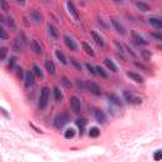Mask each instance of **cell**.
Segmentation results:
<instances>
[{
  "mask_svg": "<svg viewBox=\"0 0 162 162\" xmlns=\"http://www.w3.org/2000/svg\"><path fill=\"white\" fill-rule=\"evenodd\" d=\"M14 70H15V71H17V75H18V77H23V75H24V72H23V68H22V67H19V66H15L14 67Z\"/></svg>",
  "mask_w": 162,
  "mask_h": 162,
  "instance_id": "obj_36",
  "label": "cell"
},
{
  "mask_svg": "<svg viewBox=\"0 0 162 162\" xmlns=\"http://www.w3.org/2000/svg\"><path fill=\"white\" fill-rule=\"evenodd\" d=\"M7 53H8V48H7V47H0V61L5 60V57H7Z\"/></svg>",
  "mask_w": 162,
  "mask_h": 162,
  "instance_id": "obj_32",
  "label": "cell"
},
{
  "mask_svg": "<svg viewBox=\"0 0 162 162\" xmlns=\"http://www.w3.org/2000/svg\"><path fill=\"white\" fill-rule=\"evenodd\" d=\"M32 50L34 51L36 55H42V53H43V48H42V46H41V43L37 41V39L32 41Z\"/></svg>",
  "mask_w": 162,
  "mask_h": 162,
  "instance_id": "obj_14",
  "label": "cell"
},
{
  "mask_svg": "<svg viewBox=\"0 0 162 162\" xmlns=\"http://www.w3.org/2000/svg\"><path fill=\"white\" fill-rule=\"evenodd\" d=\"M126 48H127V51L129 52V55H132V56H136V53H134V52H133V51H132V50H131V48H129L128 46H126Z\"/></svg>",
  "mask_w": 162,
  "mask_h": 162,
  "instance_id": "obj_47",
  "label": "cell"
},
{
  "mask_svg": "<svg viewBox=\"0 0 162 162\" xmlns=\"http://www.w3.org/2000/svg\"><path fill=\"white\" fill-rule=\"evenodd\" d=\"M47 33H48V37H50L52 41H57L58 37H60V33H58V30H57L52 24H48V25H47Z\"/></svg>",
  "mask_w": 162,
  "mask_h": 162,
  "instance_id": "obj_8",
  "label": "cell"
},
{
  "mask_svg": "<svg viewBox=\"0 0 162 162\" xmlns=\"http://www.w3.org/2000/svg\"><path fill=\"white\" fill-rule=\"evenodd\" d=\"M32 74H33L36 77H39V79L43 77V71L41 70L38 65H33V66H32Z\"/></svg>",
  "mask_w": 162,
  "mask_h": 162,
  "instance_id": "obj_17",
  "label": "cell"
},
{
  "mask_svg": "<svg viewBox=\"0 0 162 162\" xmlns=\"http://www.w3.org/2000/svg\"><path fill=\"white\" fill-rule=\"evenodd\" d=\"M142 56L146 58V60H148V58L151 57V53H149L147 50H142Z\"/></svg>",
  "mask_w": 162,
  "mask_h": 162,
  "instance_id": "obj_41",
  "label": "cell"
},
{
  "mask_svg": "<svg viewBox=\"0 0 162 162\" xmlns=\"http://www.w3.org/2000/svg\"><path fill=\"white\" fill-rule=\"evenodd\" d=\"M110 22H111V24H113V27H114V29L118 32V33L119 34H122V36H124L127 33V30H126V28H124V27L122 25V23L119 20H117L115 18H111L110 19Z\"/></svg>",
  "mask_w": 162,
  "mask_h": 162,
  "instance_id": "obj_7",
  "label": "cell"
},
{
  "mask_svg": "<svg viewBox=\"0 0 162 162\" xmlns=\"http://www.w3.org/2000/svg\"><path fill=\"white\" fill-rule=\"evenodd\" d=\"M161 158H162V151H161V149L156 151V153H155V156H153V160H155V161H161Z\"/></svg>",
  "mask_w": 162,
  "mask_h": 162,
  "instance_id": "obj_35",
  "label": "cell"
},
{
  "mask_svg": "<svg viewBox=\"0 0 162 162\" xmlns=\"http://www.w3.org/2000/svg\"><path fill=\"white\" fill-rule=\"evenodd\" d=\"M61 80H62V84H63V86H65V88H71V86H72V84H71V81H70L66 76H62L61 77Z\"/></svg>",
  "mask_w": 162,
  "mask_h": 162,
  "instance_id": "obj_33",
  "label": "cell"
},
{
  "mask_svg": "<svg viewBox=\"0 0 162 162\" xmlns=\"http://www.w3.org/2000/svg\"><path fill=\"white\" fill-rule=\"evenodd\" d=\"M9 68H12V70H14V67H15V57H10V60H9Z\"/></svg>",
  "mask_w": 162,
  "mask_h": 162,
  "instance_id": "obj_38",
  "label": "cell"
},
{
  "mask_svg": "<svg viewBox=\"0 0 162 162\" xmlns=\"http://www.w3.org/2000/svg\"><path fill=\"white\" fill-rule=\"evenodd\" d=\"M86 67H88V70H89V72L90 74H93V75H96V71H95V67L93 66L91 63H86Z\"/></svg>",
  "mask_w": 162,
  "mask_h": 162,
  "instance_id": "obj_37",
  "label": "cell"
},
{
  "mask_svg": "<svg viewBox=\"0 0 162 162\" xmlns=\"http://www.w3.org/2000/svg\"><path fill=\"white\" fill-rule=\"evenodd\" d=\"M93 114H94V117H95V119L98 120V123H100V124H104L105 122H106V115H105V113L104 111H101L100 109H93Z\"/></svg>",
  "mask_w": 162,
  "mask_h": 162,
  "instance_id": "obj_6",
  "label": "cell"
},
{
  "mask_svg": "<svg viewBox=\"0 0 162 162\" xmlns=\"http://www.w3.org/2000/svg\"><path fill=\"white\" fill-rule=\"evenodd\" d=\"M151 36H152L153 38H156V39H157V41H161V39H162V36H161L160 33H152V34H151Z\"/></svg>",
  "mask_w": 162,
  "mask_h": 162,
  "instance_id": "obj_43",
  "label": "cell"
},
{
  "mask_svg": "<svg viewBox=\"0 0 162 162\" xmlns=\"http://www.w3.org/2000/svg\"><path fill=\"white\" fill-rule=\"evenodd\" d=\"M89 136L91 137V138H98L99 136H100V131H99V128L98 127H93L89 131Z\"/></svg>",
  "mask_w": 162,
  "mask_h": 162,
  "instance_id": "obj_26",
  "label": "cell"
},
{
  "mask_svg": "<svg viewBox=\"0 0 162 162\" xmlns=\"http://www.w3.org/2000/svg\"><path fill=\"white\" fill-rule=\"evenodd\" d=\"M30 18L33 19L36 23H41L42 22V15H41V13L38 12V10H32L30 12Z\"/></svg>",
  "mask_w": 162,
  "mask_h": 162,
  "instance_id": "obj_19",
  "label": "cell"
},
{
  "mask_svg": "<svg viewBox=\"0 0 162 162\" xmlns=\"http://www.w3.org/2000/svg\"><path fill=\"white\" fill-rule=\"evenodd\" d=\"M108 99L110 100V103H111V104L117 105L118 108H122V101H120V99L118 98L117 95H114V94H111V95H108Z\"/></svg>",
  "mask_w": 162,
  "mask_h": 162,
  "instance_id": "obj_18",
  "label": "cell"
},
{
  "mask_svg": "<svg viewBox=\"0 0 162 162\" xmlns=\"http://www.w3.org/2000/svg\"><path fill=\"white\" fill-rule=\"evenodd\" d=\"M45 65H46V70H47V71H48V72H50L51 75H53V74H55V72H56V67H55V63H53L52 61H50V60H47Z\"/></svg>",
  "mask_w": 162,
  "mask_h": 162,
  "instance_id": "obj_23",
  "label": "cell"
},
{
  "mask_svg": "<svg viewBox=\"0 0 162 162\" xmlns=\"http://www.w3.org/2000/svg\"><path fill=\"white\" fill-rule=\"evenodd\" d=\"M17 3L20 4V5H24V1H20V0H17Z\"/></svg>",
  "mask_w": 162,
  "mask_h": 162,
  "instance_id": "obj_48",
  "label": "cell"
},
{
  "mask_svg": "<svg viewBox=\"0 0 162 162\" xmlns=\"http://www.w3.org/2000/svg\"><path fill=\"white\" fill-rule=\"evenodd\" d=\"M123 96H124V99H126V101H128L129 104H137L138 105V104H141V103H142L141 98H138V96L131 94L129 91H124Z\"/></svg>",
  "mask_w": 162,
  "mask_h": 162,
  "instance_id": "obj_4",
  "label": "cell"
},
{
  "mask_svg": "<svg viewBox=\"0 0 162 162\" xmlns=\"http://www.w3.org/2000/svg\"><path fill=\"white\" fill-rule=\"evenodd\" d=\"M91 37H93V38H94V41L96 42V45H98V46H104L105 45V43H104V39H103L101 38V37L98 34V33H96V32H91Z\"/></svg>",
  "mask_w": 162,
  "mask_h": 162,
  "instance_id": "obj_22",
  "label": "cell"
},
{
  "mask_svg": "<svg viewBox=\"0 0 162 162\" xmlns=\"http://www.w3.org/2000/svg\"><path fill=\"white\" fill-rule=\"evenodd\" d=\"M53 94H55V98H56V100L57 101H62V99H63V95H62V93H61V90H60V88H56L53 89Z\"/></svg>",
  "mask_w": 162,
  "mask_h": 162,
  "instance_id": "obj_29",
  "label": "cell"
},
{
  "mask_svg": "<svg viewBox=\"0 0 162 162\" xmlns=\"http://www.w3.org/2000/svg\"><path fill=\"white\" fill-rule=\"evenodd\" d=\"M0 113H1V114L5 117V118H9V114H8V113H7V110H5V109H3V108L1 106H0Z\"/></svg>",
  "mask_w": 162,
  "mask_h": 162,
  "instance_id": "obj_45",
  "label": "cell"
},
{
  "mask_svg": "<svg viewBox=\"0 0 162 162\" xmlns=\"http://www.w3.org/2000/svg\"><path fill=\"white\" fill-rule=\"evenodd\" d=\"M114 45H115V47L118 48V52H122V53L124 52V51H123V46H122V45H120V43L118 42V41H114Z\"/></svg>",
  "mask_w": 162,
  "mask_h": 162,
  "instance_id": "obj_40",
  "label": "cell"
},
{
  "mask_svg": "<svg viewBox=\"0 0 162 162\" xmlns=\"http://www.w3.org/2000/svg\"><path fill=\"white\" fill-rule=\"evenodd\" d=\"M14 50L17 51V52H20V51H23V48H24V41L22 39V38H15V41H14Z\"/></svg>",
  "mask_w": 162,
  "mask_h": 162,
  "instance_id": "obj_15",
  "label": "cell"
},
{
  "mask_svg": "<svg viewBox=\"0 0 162 162\" xmlns=\"http://www.w3.org/2000/svg\"><path fill=\"white\" fill-rule=\"evenodd\" d=\"M75 134H76V132H75V129L74 128H68L66 132H65V138L66 139H72L74 137H75Z\"/></svg>",
  "mask_w": 162,
  "mask_h": 162,
  "instance_id": "obj_28",
  "label": "cell"
},
{
  "mask_svg": "<svg viewBox=\"0 0 162 162\" xmlns=\"http://www.w3.org/2000/svg\"><path fill=\"white\" fill-rule=\"evenodd\" d=\"M29 126H30V127H32V128H33V129H34V131H36V132H37V133H42V131H41V129H39V128H37V127H36V126H33V124H32V123H30V124H29Z\"/></svg>",
  "mask_w": 162,
  "mask_h": 162,
  "instance_id": "obj_46",
  "label": "cell"
},
{
  "mask_svg": "<svg viewBox=\"0 0 162 162\" xmlns=\"http://www.w3.org/2000/svg\"><path fill=\"white\" fill-rule=\"evenodd\" d=\"M53 122H55V127L56 128H62V127L66 126V124L70 123V115L67 114V113H61V114L56 115Z\"/></svg>",
  "mask_w": 162,
  "mask_h": 162,
  "instance_id": "obj_1",
  "label": "cell"
},
{
  "mask_svg": "<svg viewBox=\"0 0 162 162\" xmlns=\"http://www.w3.org/2000/svg\"><path fill=\"white\" fill-rule=\"evenodd\" d=\"M4 22V18H3V15H0V23H3Z\"/></svg>",
  "mask_w": 162,
  "mask_h": 162,
  "instance_id": "obj_49",
  "label": "cell"
},
{
  "mask_svg": "<svg viewBox=\"0 0 162 162\" xmlns=\"http://www.w3.org/2000/svg\"><path fill=\"white\" fill-rule=\"evenodd\" d=\"M7 20H8V25H9V27H12L13 29H15V23H14V19L9 17V18H7Z\"/></svg>",
  "mask_w": 162,
  "mask_h": 162,
  "instance_id": "obj_39",
  "label": "cell"
},
{
  "mask_svg": "<svg viewBox=\"0 0 162 162\" xmlns=\"http://www.w3.org/2000/svg\"><path fill=\"white\" fill-rule=\"evenodd\" d=\"M0 7L3 8V10H8V7H7V3L4 0H0Z\"/></svg>",
  "mask_w": 162,
  "mask_h": 162,
  "instance_id": "obj_44",
  "label": "cell"
},
{
  "mask_svg": "<svg viewBox=\"0 0 162 162\" xmlns=\"http://www.w3.org/2000/svg\"><path fill=\"white\" fill-rule=\"evenodd\" d=\"M70 105H71V110L75 114H79L81 110V101L77 96H72V98L70 99Z\"/></svg>",
  "mask_w": 162,
  "mask_h": 162,
  "instance_id": "obj_5",
  "label": "cell"
},
{
  "mask_svg": "<svg viewBox=\"0 0 162 162\" xmlns=\"http://www.w3.org/2000/svg\"><path fill=\"white\" fill-rule=\"evenodd\" d=\"M104 63L106 65V67H108V68L111 70L113 72H117V71H118V66L114 63V61L110 60V58H105V60H104Z\"/></svg>",
  "mask_w": 162,
  "mask_h": 162,
  "instance_id": "obj_16",
  "label": "cell"
},
{
  "mask_svg": "<svg viewBox=\"0 0 162 162\" xmlns=\"http://www.w3.org/2000/svg\"><path fill=\"white\" fill-rule=\"evenodd\" d=\"M148 23L155 27V28H157V29H161L162 28V19L161 18H157V17H151L148 19Z\"/></svg>",
  "mask_w": 162,
  "mask_h": 162,
  "instance_id": "obj_12",
  "label": "cell"
},
{
  "mask_svg": "<svg viewBox=\"0 0 162 162\" xmlns=\"http://www.w3.org/2000/svg\"><path fill=\"white\" fill-rule=\"evenodd\" d=\"M127 76L129 77V79H132L133 81H136L137 84H142L143 81H144V79L139 74H137V72H132V71H127Z\"/></svg>",
  "mask_w": 162,
  "mask_h": 162,
  "instance_id": "obj_11",
  "label": "cell"
},
{
  "mask_svg": "<svg viewBox=\"0 0 162 162\" xmlns=\"http://www.w3.org/2000/svg\"><path fill=\"white\" fill-rule=\"evenodd\" d=\"M82 48H84V51L88 53L89 56H94V55H95V53H94V50H93V48H91L86 42H82Z\"/></svg>",
  "mask_w": 162,
  "mask_h": 162,
  "instance_id": "obj_30",
  "label": "cell"
},
{
  "mask_svg": "<svg viewBox=\"0 0 162 162\" xmlns=\"http://www.w3.org/2000/svg\"><path fill=\"white\" fill-rule=\"evenodd\" d=\"M95 71H96V74L100 75V76H103L104 79H108V77H109V74L105 72V70L101 66H96V67H95Z\"/></svg>",
  "mask_w": 162,
  "mask_h": 162,
  "instance_id": "obj_27",
  "label": "cell"
},
{
  "mask_svg": "<svg viewBox=\"0 0 162 162\" xmlns=\"http://www.w3.org/2000/svg\"><path fill=\"white\" fill-rule=\"evenodd\" d=\"M48 98H50V89L42 88L41 95H39V103H38L39 109H46V106L48 104Z\"/></svg>",
  "mask_w": 162,
  "mask_h": 162,
  "instance_id": "obj_2",
  "label": "cell"
},
{
  "mask_svg": "<svg viewBox=\"0 0 162 162\" xmlns=\"http://www.w3.org/2000/svg\"><path fill=\"white\" fill-rule=\"evenodd\" d=\"M56 57L58 58V61H60L62 65H67V58L63 55V52L61 50H56Z\"/></svg>",
  "mask_w": 162,
  "mask_h": 162,
  "instance_id": "obj_21",
  "label": "cell"
},
{
  "mask_svg": "<svg viewBox=\"0 0 162 162\" xmlns=\"http://www.w3.org/2000/svg\"><path fill=\"white\" fill-rule=\"evenodd\" d=\"M63 39H65V43H66V46L70 48V50H71V51H77V45H76V42L74 41L72 37L65 36Z\"/></svg>",
  "mask_w": 162,
  "mask_h": 162,
  "instance_id": "obj_10",
  "label": "cell"
},
{
  "mask_svg": "<svg viewBox=\"0 0 162 162\" xmlns=\"http://www.w3.org/2000/svg\"><path fill=\"white\" fill-rule=\"evenodd\" d=\"M24 84H25V88H30L34 84V75L32 74V71L24 72Z\"/></svg>",
  "mask_w": 162,
  "mask_h": 162,
  "instance_id": "obj_9",
  "label": "cell"
},
{
  "mask_svg": "<svg viewBox=\"0 0 162 162\" xmlns=\"http://www.w3.org/2000/svg\"><path fill=\"white\" fill-rule=\"evenodd\" d=\"M76 82H77V86L80 89H85V84L82 82V80H76Z\"/></svg>",
  "mask_w": 162,
  "mask_h": 162,
  "instance_id": "obj_42",
  "label": "cell"
},
{
  "mask_svg": "<svg viewBox=\"0 0 162 162\" xmlns=\"http://www.w3.org/2000/svg\"><path fill=\"white\" fill-rule=\"evenodd\" d=\"M85 89L89 90L90 93L94 95H101V89L99 88L98 84L94 82V81H85Z\"/></svg>",
  "mask_w": 162,
  "mask_h": 162,
  "instance_id": "obj_3",
  "label": "cell"
},
{
  "mask_svg": "<svg viewBox=\"0 0 162 162\" xmlns=\"http://www.w3.org/2000/svg\"><path fill=\"white\" fill-rule=\"evenodd\" d=\"M76 126L80 128V134H82L84 131H85V127H86V124H88V122H86L85 119H76Z\"/></svg>",
  "mask_w": 162,
  "mask_h": 162,
  "instance_id": "obj_25",
  "label": "cell"
},
{
  "mask_svg": "<svg viewBox=\"0 0 162 162\" xmlns=\"http://www.w3.org/2000/svg\"><path fill=\"white\" fill-rule=\"evenodd\" d=\"M67 9H68V13L71 14L75 19H76V20H79V19H80V17H79V13H77L76 8H75L74 3H71V1H67Z\"/></svg>",
  "mask_w": 162,
  "mask_h": 162,
  "instance_id": "obj_13",
  "label": "cell"
},
{
  "mask_svg": "<svg viewBox=\"0 0 162 162\" xmlns=\"http://www.w3.org/2000/svg\"><path fill=\"white\" fill-rule=\"evenodd\" d=\"M136 7L138 10H141V12H149V5L146 4V3H142V1H137L136 3Z\"/></svg>",
  "mask_w": 162,
  "mask_h": 162,
  "instance_id": "obj_24",
  "label": "cell"
},
{
  "mask_svg": "<svg viewBox=\"0 0 162 162\" xmlns=\"http://www.w3.org/2000/svg\"><path fill=\"white\" fill-rule=\"evenodd\" d=\"M8 37H9V36H8V33H7V30L0 27V38H1V39H8Z\"/></svg>",
  "mask_w": 162,
  "mask_h": 162,
  "instance_id": "obj_34",
  "label": "cell"
},
{
  "mask_svg": "<svg viewBox=\"0 0 162 162\" xmlns=\"http://www.w3.org/2000/svg\"><path fill=\"white\" fill-rule=\"evenodd\" d=\"M133 38H134V41H136L137 45H143V46H146V45L148 43L141 34H138V33H133Z\"/></svg>",
  "mask_w": 162,
  "mask_h": 162,
  "instance_id": "obj_20",
  "label": "cell"
},
{
  "mask_svg": "<svg viewBox=\"0 0 162 162\" xmlns=\"http://www.w3.org/2000/svg\"><path fill=\"white\" fill-rule=\"evenodd\" d=\"M71 63L74 65V67L77 70V71H82V65H81V62L79 60H76V58L71 57Z\"/></svg>",
  "mask_w": 162,
  "mask_h": 162,
  "instance_id": "obj_31",
  "label": "cell"
}]
</instances>
